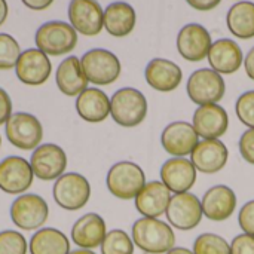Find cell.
<instances>
[{
    "instance_id": "8992f818",
    "label": "cell",
    "mask_w": 254,
    "mask_h": 254,
    "mask_svg": "<svg viewBox=\"0 0 254 254\" xmlns=\"http://www.w3.org/2000/svg\"><path fill=\"white\" fill-rule=\"evenodd\" d=\"M12 223L21 231H39L48 222V202L36 193H22L13 199L9 208Z\"/></svg>"
},
{
    "instance_id": "74e56055",
    "label": "cell",
    "mask_w": 254,
    "mask_h": 254,
    "mask_svg": "<svg viewBox=\"0 0 254 254\" xmlns=\"http://www.w3.org/2000/svg\"><path fill=\"white\" fill-rule=\"evenodd\" d=\"M12 115V100L10 95L0 86V125H4Z\"/></svg>"
},
{
    "instance_id": "484cf974",
    "label": "cell",
    "mask_w": 254,
    "mask_h": 254,
    "mask_svg": "<svg viewBox=\"0 0 254 254\" xmlns=\"http://www.w3.org/2000/svg\"><path fill=\"white\" fill-rule=\"evenodd\" d=\"M55 82L61 94L67 97H77L88 88V79L82 70L80 58L76 55L65 57L57 67Z\"/></svg>"
},
{
    "instance_id": "30bf717a",
    "label": "cell",
    "mask_w": 254,
    "mask_h": 254,
    "mask_svg": "<svg viewBox=\"0 0 254 254\" xmlns=\"http://www.w3.org/2000/svg\"><path fill=\"white\" fill-rule=\"evenodd\" d=\"M165 216L173 229L185 232L192 231L201 223L204 217L201 199L192 192L176 193L170 199Z\"/></svg>"
},
{
    "instance_id": "bcb514c9",
    "label": "cell",
    "mask_w": 254,
    "mask_h": 254,
    "mask_svg": "<svg viewBox=\"0 0 254 254\" xmlns=\"http://www.w3.org/2000/svg\"><path fill=\"white\" fill-rule=\"evenodd\" d=\"M240 1H241V0H240Z\"/></svg>"
},
{
    "instance_id": "603a6c76",
    "label": "cell",
    "mask_w": 254,
    "mask_h": 254,
    "mask_svg": "<svg viewBox=\"0 0 254 254\" xmlns=\"http://www.w3.org/2000/svg\"><path fill=\"white\" fill-rule=\"evenodd\" d=\"M144 77L149 86L155 91L171 92L180 86L183 80V71L176 63L167 58H153L146 65Z\"/></svg>"
},
{
    "instance_id": "e0dca14e",
    "label": "cell",
    "mask_w": 254,
    "mask_h": 254,
    "mask_svg": "<svg viewBox=\"0 0 254 254\" xmlns=\"http://www.w3.org/2000/svg\"><path fill=\"white\" fill-rule=\"evenodd\" d=\"M161 182L170 189L171 193L189 192L195 183L198 171L192 161L188 158H170L161 167Z\"/></svg>"
},
{
    "instance_id": "e575fe53",
    "label": "cell",
    "mask_w": 254,
    "mask_h": 254,
    "mask_svg": "<svg viewBox=\"0 0 254 254\" xmlns=\"http://www.w3.org/2000/svg\"><path fill=\"white\" fill-rule=\"evenodd\" d=\"M238 223L244 234L254 237V199L241 207L238 213Z\"/></svg>"
},
{
    "instance_id": "cb8c5ba5",
    "label": "cell",
    "mask_w": 254,
    "mask_h": 254,
    "mask_svg": "<svg viewBox=\"0 0 254 254\" xmlns=\"http://www.w3.org/2000/svg\"><path fill=\"white\" fill-rule=\"evenodd\" d=\"M207 58L211 68L219 74H234L244 63L240 45L231 39H219L213 42Z\"/></svg>"
},
{
    "instance_id": "9c48e42d",
    "label": "cell",
    "mask_w": 254,
    "mask_h": 254,
    "mask_svg": "<svg viewBox=\"0 0 254 254\" xmlns=\"http://www.w3.org/2000/svg\"><path fill=\"white\" fill-rule=\"evenodd\" d=\"M186 91L190 101L198 106L219 104V101L225 97L226 83L222 74L213 68H199L189 76Z\"/></svg>"
},
{
    "instance_id": "83f0119b",
    "label": "cell",
    "mask_w": 254,
    "mask_h": 254,
    "mask_svg": "<svg viewBox=\"0 0 254 254\" xmlns=\"http://www.w3.org/2000/svg\"><path fill=\"white\" fill-rule=\"evenodd\" d=\"M28 252L30 254H68L71 250L64 232L55 228H42L33 234Z\"/></svg>"
},
{
    "instance_id": "5b68a950",
    "label": "cell",
    "mask_w": 254,
    "mask_h": 254,
    "mask_svg": "<svg viewBox=\"0 0 254 254\" xmlns=\"http://www.w3.org/2000/svg\"><path fill=\"white\" fill-rule=\"evenodd\" d=\"M82 70L89 83L107 86L115 83L122 71L119 58L109 49L94 48L86 51L80 58Z\"/></svg>"
},
{
    "instance_id": "5bb4252c",
    "label": "cell",
    "mask_w": 254,
    "mask_h": 254,
    "mask_svg": "<svg viewBox=\"0 0 254 254\" xmlns=\"http://www.w3.org/2000/svg\"><path fill=\"white\" fill-rule=\"evenodd\" d=\"M52 71V64L49 57L37 48H28L21 52L16 65L15 74L18 80L28 86L43 85Z\"/></svg>"
},
{
    "instance_id": "ee69618b",
    "label": "cell",
    "mask_w": 254,
    "mask_h": 254,
    "mask_svg": "<svg viewBox=\"0 0 254 254\" xmlns=\"http://www.w3.org/2000/svg\"><path fill=\"white\" fill-rule=\"evenodd\" d=\"M68 254H97L94 250H85V249H77V250H71Z\"/></svg>"
},
{
    "instance_id": "1f68e13d",
    "label": "cell",
    "mask_w": 254,
    "mask_h": 254,
    "mask_svg": "<svg viewBox=\"0 0 254 254\" xmlns=\"http://www.w3.org/2000/svg\"><path fill=\"white\" fill-rule=\"evenodd\" d=\"M21 52V46L13 36L0 33V70L15 68Z\"/></svg>"
},
{
    "instance_id": "3957f363",
    "label": "cell",
    "mask_w": 254,
    "mask_h": 254,
    "mask_svg": "<svg viewBox=\"0 0 254 254\" xmlns=\"http://www.w3.org/2000/svg\"><path fill=\"white\" fill-rule=\"evenodd\" d=\"M36 48L48 57H61L70 54L77 45V31L65 21H46L34 34Z\"/></svg>"
},
{
    "instance_id": "836d02e7",
    "label": "cell",
    "mask_w": 254,
    "mask_h": 254,
    "mask_svg": "<svg viewBox=\"0 0 254 254\" xmlns=\"http://www.w3.org/2000/svg\"><path fill=\"white\" fill-rule=\"evenodd\" d=\"M235 113L243 125L254 128V89L241 94L235 103Z\"/></svg>"
},
{
    "instance_id": "2e32d148",
    "label": "cell",
    "mask_w": 254,
    "mask_h": 254,
    "mask_svg": "<svg viewBox=\"0 0 254 254\" xmlns=\"http://www.w3.org/2000/svg\"><path fill=\"white\" fill-rule=\"evenodd\" d=\"M199 143V137L192 124L177 121L168 124L161 134V144L164 150L173 158H186Z\"/></svg>"
},
{
    "instance_id": "ffe728a7",
    "label": "cell",
    "mask_w": 254,
    "mask_h": 254,
    "mask_svg": "<svg viewBox=\"0 0 254 254\" xmlns=\"http://www.w3.org/2000/svg\"><path fill=\"white\" fill-rule=\"evenodd\" d=\"M237 195L234 189L226 185H216L210 188L202 199L201 207L204 217L211 222H225L231 219V216L237 210Z\"/></svg>"
},
{
    "instance_id": "f35d334b",
    "label": "cell",
    "mask_w": 254,
    "mask_h": 254,
    "mask_svg": "<svg viewBox=\"0 0 254 254\" xmlns=\"http://www.w3.org/2000/svg\"><path fill=\"white\" fill-rule=\"evenodd\" d=\"M186 1L190 7L201 10V12H207V10L217 7L222 0H186Z\"/></svg>"
},
{
    "instance_id": "d6a6232c",
    "label": "cell",
    "mask_w": 254,
    "mask_h": 254,
    "mask_svg": "<svg viewBox=\"0 0 254 254\" xmlns=\"http://www.w3.org/2000/svg\"><path fill=\"white\" fill-rule=\"evenodd\" d=\"M28 244L25 237L12 229L0 232V254H27Z\"/></svg>"
},
{
    "instance_id": "7c38bea8",
    "label": "cell",
    "mask_w": 254,
    "mask_h": 254,
    "mask_svg": "<svg viewBox=\"0 0 254 254\" xmlns=\"http://www.w3.org/2000/svg\"><path fill=\"white\" fill-rule=\"evenodd\" d=\"M70 25L82 36H97L104 28V9L97 0H70L68 3Z\"/></svg>"
},
{
    "instance_id": "60d3db41",
    "label": "cell",
    "mask_w": 254,
    "mask_h": 254,
    "mask_svg": "<svg viewBox=\"0 0 254 254\" xmlns=\"http://www.w3.org/2000/svg\"><path fill=\"white\" fill-rule=\"evenodd\" d=\"M244 68H246L247 76L252 80H254V46L249 51V54L244 58Z\"/></svg>"
},
{
    "instance_id": "d590c367",
    "label": "cell",
    "mask_w": 254,
    "mask_h": 254,
    "mask_svg": "<svg viewBox=\"0 0 254 254\" xmlns=\"http://www.w3.org/2000/svg\"><path fill=\"white\" fill-rule=\"evenodd\" d=\"M238 149L243 159L254 165V128H249L243 132V135L240 137Z\"/></svg>"
},
{
    "instance_id": "4dcf8cb0",
    "label": "cell",
    "mask_w": 254,
    "mask_h": 254,
    "mask_svg": "<svg viewBox=\"0 0 254 254\" xmlns=\"http://www.w3.org/2000/svg\"><path fill=\"white\" fill-rule=\"evenodd\" d=\"M195 254H231V244L217 234H201L193 243Z\"/></svg>"
},
{
    "instance_id": "f6af8a7d",
    "label": "cell",
    "mask_w": 254,
    "mask_h": 254,
    "mask_svg": "<svg viewBox=\"0 0 254 254\" xmlns=\"http://www.w3.org/2000/svg\"><path fill=\"white\" fill-rule=\"evenodd\" d=\"M0 149H1V135H0Z\"/></svg>"
},
{
    "instance_id": "9a60e30c",
    "label": "cell",
    "mask_w": 254,
    "mask_h": 254,
    "mask_svg": "<svg viewBox=\"0 0 254 254\" xmlns=\"http://www.w3.org/2000/svg\"><path fill=\"white\" fill-rule=\"evenodd\" d=\"M213 45L210 31L196 22L186 24L177 34V51L190 63H199L208 57Z\"/></svg>"
},
{
    "instance_id": "ac0fdd59",
    "label": "cell",
    "mask_w": 254,
    "mask_h": 254,
    "mask_svg": "<svg viewBox=\"0 0 254 254\" xmlns=\"http://www.w3.org/2000/svg\"><path fill=\"white\" fill-rule=\"evenodd\" d=\"M192 125L198 137L202 140H214L226 134L229 128V116L220 104L198 106L193 113Z\"/></svg>"
},
{
    "instance_id": "7402d4cb",
    "label": "cell",
    "mask_w": 254,
    "mask_h": 254,
    "mask_svg": "<svg viewBox=\"0 0 254 254\" xmlns=\"http://www.w3.org/2000/svg\"><path fill=\"white\" fill-rule=\"evenodd\" d=\"M107 234L104 219L97 213H86L79 217L71 228V241L79 249L95 250L101 246Z\"/></svg>"
},
{
    "instance_id": "b9f144b4",
    "label": "cell",
    "mask_w": 254,
    "mask_h": 254,
    "mask_svg": "<svg viewBox=\"0 0 254 254\" xmlns=\"http://www.w3.org/2000/svg\"><path fill=\"white\" fill-rule=\"evenodd\" d=\"M7 13H9V6L6 0H0V27L6 22L7 19Z\"/></svg>"
},
{
    "instance_id": "4fadbf2b",
    "label": "cell",
    "mask_w": 254,
    "mask_h": 254,
    "mask_svg": "<svg viewBox=\"0 0 254 254\" xmlns=\"http://www.w3.org/2000/svg\"><path fill=\"white\" fill-rule=\"evenodd\" d=\"M34 180L30 161L21 156H6L0 161V190L7 195L25 193Z\"/></svg>"
},
{
    "instance_id": "4316f807",
    "label": "cell",
    "mask_w": 254,
    "mask_h": 254,
    "mask_svg": "<svg viewBox=\"0 0 254 254\" xmlns=\"http://www.w3.org/2000/svg\"><path fill=\"white\" fill-rule=\"evenodd\" d=\"M104 28L113 37H125L137 24L135 9L127 1H113L104 9Z\"/></svg>"
},
{
    "instance_id": "7a4b0ae2",
    "label": "cell",
    "mask_w": 254,
    "mask_h": 254,
    "mask_svg": "<svg viewBox=\"0 0 254 254\" xmlns=\"http://www.w3.org/2000/svg\"><path fill=\"white\" fill-rule=\"evenodd\" d=\"M147 112V98L135 88H121L110 98V116L124 128H134L143 124Z\"/></svg>"
},
{
    "instance_id": "d6986e66",
    "label": "cell",
    "mask_w": 254,
    "mask_h": 254,
    "mask_svg": "<svg viewBox=\"0 0 254 254\" xmlns=\"http://www.w3.org/2000/svg\"><path fill=\"white\" fill-rule=\"evenodd\" d=\"M229 158V150L220 138L199 140L190 153V161L196 171L204 174H216L222 171Z\"/></svg>"
},
{
    "instance_id": "8fae6325",
    "label": "cell",
    "mask_w": 254,
    "mask_h": 254,
    "mask_svg": "<svg viewBox=\"0 0 254 254\" xmlns=\"http://www.w3.org/2000/svg\"><path fill=\"white\" fill-rule=\"evenodd\" d=\"M30 165L36 179L42 182H55L65 173L67 155L58 144L43 143L33 150Z\"/></svg>"
},
{
    "instance_id": "ab89813d",
    "label": "cell",
    "mask_w": 254,
    "mask_h": 254,
    "mask_svg": "<svg viewBox=\"0 0 254 254\" xmlns=\"http://www.w3.org/2000/svg\"><path fill=\"white\" fill-rule=\"evenodd\" d=\"M21 1L25 7L31 10H45L54 3V0H21Z\"/></svg>"
},
{
    "instance_id": "6da1fadb",
    "label": "cell",
    "mask_w": 254,
    "mask_h": 254,
    "mask_svg": "<svg viewBox=\"0 0 254 254\" xmlns=\"http://www.w3.org/2000/svg\"><path fill=\"white\" fill-rule=\"evenodd\" d=\"M134 246L147 254H167L176 247V234L170 223L161 219L141 217L131 228Z\"/></svg>"
},
{
    "instance_id": "7bdbcfd3",
    "label": "cell",
    "mask_w": 254,
    "mask_h": 254,
    "mask_svg": "<svg viewBox=\"0 0 254 254\" xmlns=\"http://www.w3.org/2000/svg\"><path fill=\"white\" fill-rule=\"evenodd\" d=\"M167 254H195L192 250H189V249H185V247H174V249H171L170 252Z\"/></svg>"
},
{
    "instance_id": "f546056e",
    "label": "cell",
    "mask_w": 254,
    "mask_h": 254,
    "mask_svg": "<svg viewBox=\"0 0 254 254\" xmlns=\"http://www.w3.org/2000/svg\"><path fill=\"white\" fill-rule=\"evenodd\" d=\"M134 241L122 229H112L106 234L100 249L101 254H134Z\"/></svg>"
},
{
    "instance_id": "ba28073f",
    "label": "cell",
    "mask_w": 254,
    "mask_h": 254,
    "mask_svg": "<svg viewBox=\"0 0 254 254\" xmlns=\"http://www.w3.org/2000/svg\"><path fill=\"white\" fill-rule=\"evenodd\" d=\"M4 134L7 141L21 150H34L40 146L43 138L42 122L31 113H12L4 124Z\"/></svg>"
},
{
    "instance_id": "277c9868",
    "label": "cell",
    "mask_w": 254,
    "mask_h": 254,
    "mask_svg": "<svg viewBox=\"0 0 254 254\" xmlns=\"http://www.w3.org/2000/svg\"><path fill=\"white\" fill-rule=\"evenodd\" d=\"M146 183L147 182L143 168L131 161L116 162L110 167L106 176V186L109 192L122 201L135 199Z\"/></svg>"
},
{
    "instance_id": "8d00e7d4",
    "label": "cell",
    "mask_w": 254,
    "mask_h": 254,
    "mask_svg": "<svg viewBox=\"0 0 254 254\" xmlns=\"http://www.w3.org/2000/svg\"><path fill=\"white\" fill-rule=\"evenodd\" d=\"M231 254H254V237L244 232L237 235L231 243Z\"/></svg>"
},
{
    "instance_id": "52a82bcc",
    "label": "cell",
    "mask_w": 254,
    "mask_h": 254,
    "mask_svg": "<svg viewBox=\"0 0 254 254\" xmlns=\"http://www.w3.org/2000/svg\"><path fill=\"white\" fill-rule=\"evenodd\" d=\"M52 196L58 207L67 211L82 210L91 198V185L79 173H64L54 182Z\"/></svg>"
},
{
    "instance_id": "44dd1931",
    "label": "cell",
    "mask_w": 254,
    "mask_h": 254,
    "mask_svg": "<svg viewBox=\"0 0 254 254\" xmlns=\"http://www.w3.org/2000/svg\"><path fill=\"white\" fill-rule=\"evenodd\" d=\"M171 196L170 189L162 182H147L134 199L135 210L141 214V217L159 219L165 214Z\"/></svg>"
},
{
    "instance_id": "f1b7e54d",
    "label": "cell",
    "mask_w": 254,
    "mask_h": 254,
    "mask_svg": "<svg viewBox=\"0 0 254 254\" xmlns=\"http://www.w3.org/2000/svg\"><path fill=\"white\" fill-rule=\"evenodd\" d=\"M229 31L243 40L254 37V3L241 0L231 6L226 15Z\"/></svg>"
},
{
    "instance_id": "d4e9b609",
    "label": "cell",
    "mask_w": 254,
    "mask_h": 254,
    "mask_svg": "<svg viewBox=\"0 0 254 254\" xmlns=\"http://www.w3.org/2000/svg\"><path fill=\"white\" fill-rule=\"evenodd\" d=\"M79 118L89 124H100L110 116V98L100 88H86L74 103Z\"/></svg>"
}]
</instances>
